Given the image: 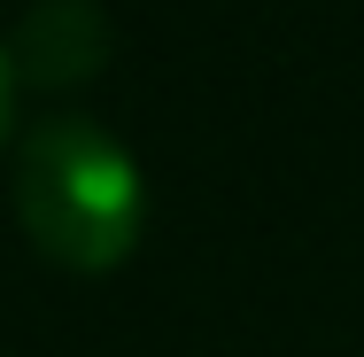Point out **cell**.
<instances>
[{
  "label": "cell",
  "mask_w": 364,
  "mask_h": 357,
  "mask_svg": "<svg viewBox=\"0 0 364 357\" xmlns=\"http://www.w3.org/2000/svg\"><path fill=\"white\" fill-rule=\"evenodd\" d=\"M8 55L31 78H85L101 55H109V16L93 0H31Z\"/></svg>",
  "instance_id": "7a4b0ae2"
},
{
  "label": "cell",
  "mask_w": 364,
  "mask_h": 357,
  "mask_svg": "<svg viewBox=\"0 0 364 357\" xmlns=\"http://www.w3.org/2000/svg\"><path fill=\"white\" fill-rule=\"evenodd\" d=\"M16 210L63 264H117L140 233V163L93 117H39L16 148Z\"/></svg>",
  "instance_id": "6da1fadb"
},
{
  "label": "cell",
  "mask_w": 364,
  "mask_h": 357,
  "mask_svg": "<svg viewBox=\"0 0 364 357\" xmlns=\"http://www.w3.org/2000/svg\"><path fill=\"white\" fill-rule=\"evenodd\" d=\"M0 133H8V55H0Z\"/></svg>",
  "instance_id": "3957f363"
}]
</instances>
